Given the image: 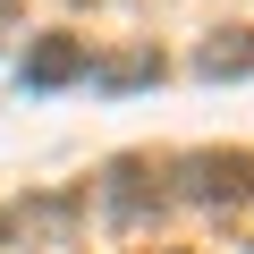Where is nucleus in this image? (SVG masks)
Returning a JSON list of instances; mask_svg holds the SVG:
<instances>
[{
	"label": "nucleus",
	"instance_id": "2",
	"mask_svg": "<svg viewBox=\"0 0 254 254\" xmlns=\"http://www.w3.org/2000/svg\"><path fill=\"white\" fill-rule=\"evenodd\" d=\"M203 68H212V76H220V68H254V34H229V51L212 43V51H203Z\"/></svg>",
	"mask_w": 254,
	"mask_h": 254
},
{
	"label": "nucleus",
	"instance_id": "1",
	"mask_svg": "<svg viewBox=\"0 0 254 254\" xmlns=\"http://www.w3.org/2000/svg\"><path fill=\"white\" fill-rule=\"evenodd\" d=\"M93 60H85V43H68V34H51V43H34L26 51V85L34 93H51V85H68V76H85Z\"/></svg>",
	"mask_w": 254,
	"mask_h": 254
}]
</instances>
